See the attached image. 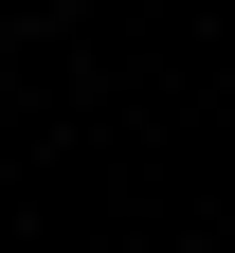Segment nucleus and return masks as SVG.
<instances>
[]
</instances>
